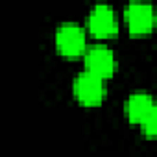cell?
I'll return each mask as SVG.
<instances>
[{
    "instance_id": "3",
    "label": "cell",
    "mask_w": 157,
    "mask_h": 157,
    "mask_svg": "<svg viewBox=\"0 0 157 157\" xmlns=\"http://www.w3.org/2000/svg\"><path fill=\"white\" fill-rule=\"evenodd\" d=\"M56 46L59 54L67 57H76L80 54H85L87 50L85 30L76 22H63L56 30Z\"/></svg>"
},
{
    "instance_id": "7",
    "label": "cell",
    "mask_w": 157,
    "mask_h": 157,
    "mask_svg": "<svg viewBox=\"0 0 157 157\" xmlns=\"http://www.w3.org/2000/svg\"><path fill=\"white\" fill-rule=\"evenodd\" d=\"M139 126H140V129L146 137H157V105L146 115V118Z\"/></svg>"
},
{
    "instance_id": "2",
    "label": "cell",
    "mask_w": 157,
    "mask_h": 157,
    "mask_svg": "<svg viewBox=\"0 0 157 157\" xmlns=\"http://www.w3.org/2000/svg\"><path fill=\"white\" fill-rule=\"evenodd\" d=\"M105 80L89 70H83L80 72L76 78H74V96L76 100L80 102L82 105H98L104 102L105 98Z\"/></svg>"
},
{
    "instance_id": "6",
    "label": "cell",
    "mask_w": 157,
    "mask_h": 157,
    "mask_svg": "<svg viewBox=\"0 0 157 157\" xmlns=\"http://www.w3.org/2000/svg\"><path fill=\"white\" fill-rule=\"evenodd\" d=\"M155 100L150 93L146 91H137L133 94L128 96L126 104H124V111H126V117L131 124H140L146 115L155 107Z\"/></svg>"
},
{
    "instance_id": "1",
    "label": "cell",
    "mask_w": 157,
    "mask_h": 157,
    "mask_svg": "<svg viewBox=\"0 0 157 157\" xmlns=\"http://www.w3.org/2000/svg\"><path fill=\"white\" fill-rule=\"evenodd\" d=\"M124 22L133 35H146L157 24V13L148 0H129L124 8Z\"/></svg>"
},
{
    "instance_id": "4",
    "label": "cell",
    "mask_w": 157,
    "mask_h": 157,
    "mask_svg": "<svg viewBox=\"0 0 157 157\" xmlns=\"http://www.w3.org/2000/svg\"><path fill=\"white\" fill-rule=\"evenodd\" d=\"M83 61H85V70L104 78V80L113 76L115 65H117L113 50L107 44H102V43L89 46L83 54Z\"/></svg>"
},
{
    "instance_id": "5",
    "label": "cell",
    "mask_w": 157,
    "mask_h": 157,
    "mask_svg": "<svg viewBox=\"0 0 157 157\" xmlns=\"http://www.w3.org/2000/svg\"><path fill=\"white\" fill-rule=\"evenodd\" d=\"M87 28H89V33L98 37V39H105V37L117 33L118 24H117V17H115L113 8L105 2L94 4L89 17H87Z\"/></svg>"
}]
</instances>
